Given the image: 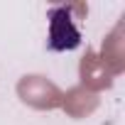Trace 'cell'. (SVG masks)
Instances as JSON below:
<instances>
[{"label": "cell", "mask_w": 125, "mask_h": 125, "mask_svg": "<svg viewBox=\"0 0 125 125\" xmlns=\"http://www.w3.org/2000/svg\"><path fill=\"white\" fill-rule=\"evenodd\" d=\"M52 17V34H49V49H74L81 42L79 30L71 25L69 20V10L66 8H52L49 12Z\"/></svg>", "instance_id": "1"}]
</instances>
